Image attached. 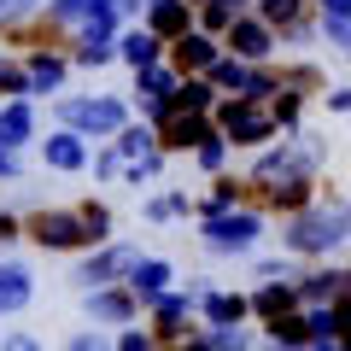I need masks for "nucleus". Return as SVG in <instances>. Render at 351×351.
<instances>
[{
  "mask_svg": "<svg viewBox=\"0 0 351 351\" xmlns=\"http://www.w3.org/2000/svg\"><path fill=\"white\" fill-rule=\"evenodd\" d=\"M0 76H6V53H0Z\"/></svg>",
  "mask_w": 351,
  "mask_h": 351,
  "instance_id": "a18cd8bd",
  "label": "nucleus"
},
{
  "mask_svg": "<svg viewBox=\"0 0 351 351\" xmlns=\"http://www.w3.org/2000/svg\"><path fill=\"white\" fill-rule=\"evenodd\" d=\"M117 351H158V346H152V334H141V328H123Z\"/></svg>",
  "mask_w": 351,
  "mask_h": 351,
  "instance_id": "c9c22d12",
  "label": "nucleus"
},
{
  "mask_svg": "<svg viewBox=\"0 0 351 351\" xmlns=\"http://www.w3.org/2000/svg\"><path fill=\"white\" fill-rule=\"evenodd\" d=\"M322 6V18H351V0H316Z\"/></svg>",
  "mask_w": 351,
  "mask_h": 351,
  "instance_id": "58836bf2",
  "label": "nucleus"
},
{
  "mask_svg": "<svg viewBox=\"0 0 351 351\" xmlns=\"http://www.w3.org/2000/svg\"><path fill=\"white\" fill-rule=\"evenodd\" d=\"M24 234L47 252H82L112 240V211L106 205H76V211H36L24 223Z\"/></svg>",
  "mask_w": 351,
  "mask_h": 351,
  "instance_id": "f257e3e1",
  "label": "nucleus"
},
{
  "mask_svg": "<svg viewBox=\"0 0 351 351\" xmlns=\"http://www.w3.org/2000/svg\"><path fill=\"white\" fill-rule=\"evenodd\" d=\"M234 205H240V188H234V182H217V188H211V199H205V217L234 211Z\"/></svg>",
  "mask_w": 351,
  "mask_h": 351,
  "instance_id": "473e14b6",
  "label": "nucleus"
},
{
  "mask_svg": "<svg viewBox=\"0 0 351 351\" xmlns=\"http://www.w3.org/2000/svg\"><path fill=\"white\" fill-rule=\"evenodd\" d=\"M246 304H252V311L263 316V322H269V316H281V311H299V293H293L287 281H263V287L252 293Z\"/></svg>",
  "mask_w": 351,
  "mask_h": 351,
  "instance_id": "a878e982",
  "label": "nucleus"
},
{
  "mask_svg": "<svg viewBox=\"0 0 351 351\" xmlns=\"http://www.w3.org/2000/svg\"><path fill=\"white\" fill-rule=\"evenodd\" d=\"M82 304H88V316H94V322H112V328H129V322H135V311H141L135 293L117 287V281H112V287H88Z\"/></svg>",
  "mask_w": 351,
  "mask_h": 351,
  "instance_id": "ddd939ff",
  "label": "nucleus"
},
{
  "mask_svg": "<svg viewBox=\"0 0 351 351\" xmlns=\"http://www.w3.org/2000/svg\"><path fill=\"white\" fill-rule=\"evenodd\" d=\"M36 299V276H29V263H0V316L24 311Z\"/></svg>",
  "mask_w": 351,
  "mask_h": 351,
  "instance_id": "6ab92c4d",
  "label": "nucleus"
},
{
  "mask_svg": "<svg viewBox=\"0 0 351 351\" xmlns=\"http://www.w3.org/2000/svg\"><path fill=\"white\" fill-rule=\"evenodd\" d=\"M199 311H205L211 328H240L252 316V304L240 299V293H199Z\"/></svg>",
  "mask_w": 351,
  "mask_h": 351,
  "instance_id": "5701e85b",
  "label": "nucleus"
},
{
  "mask_svg": "<svg viewBox=\"0 0 351 351\" xmlns=\"http://www.w3.org/2000/svg\"><path fill=\"white\" fill-rule=\"evenodd\" d=\"M234 18H240V6H234V0H199V29H205V36L228 29Z\"/></svg>",
  "mask_w": 351,
  "mask_h": 351,
  "instance_id": "c756f323",
  "label": "nucleus"
},
{
  "mask_svg": "<svg viewBox=\"0 0 351 351\" xmlns=\"http://www.w3.org/2000/svg\"><path fill=\"white\" fill-rule=\"evenodd\" d=\"M258 18L269 29H287L293 41H311V24H304V0H258Z\"/></svg>",
  "mask_w": 351,
  "mask_h": 351,
  "instance_id": "aec40b11",
  "label": "nucleus"
},
{
  "mask_svg": "<svg viewBox=\"0 0 351 351\" xmlns=\"http://www.w3.org/2000/svg\"><path fill=\"white\" fill-rule=\"evenodd\" d=\"M193 311H199V293H158L152 299V322H158L164 339H182V328H188Z\"/></svg>",
  "mask_w": 351,
  "mask_h": 351,
  "instance_id": "dca6fc26",
  "label": "nucleus"
},
{
  "mask_svg": "<svg viewBox=\"0 0 351 351\" xmlns=\"http://www.w3.org/2000/svg\"><path fill=\"white\" fill-rule=\"evenodd\" d=\"M135 258H141L135 246H123V240H106L100 252H88V258H82L76 281H82V293H88V287H112V281L129 276V263H135Z\"/></svg>",
  "mask_w": 351,
  "mask_h": 351,
  "instance_id": "6e6552de",
  "label": "nucleus"
},
{
  "mask_svg": "<svg viewBox=\"0 0 351 351\" xmlns=\"http://www.w3.org/2000/svg\"><path fill=\"white\" fill-rule=\"evenodd\" d=\"M316 158H322V147H311V135H304V141H281V147H269L258 164H252V182H263V188H281V182H311Z\"/></svg>",
  "mask_w": 351,
  "mask_h": 351,
  "instance_id": "39448f33",
  "label": "nucleus"
},
{
  "mask_svg": "<svg viewBox=\"0 0 351 351\" xmlns=\"http://www.w3.org/2000/svg\"><path fill=\"white\" fill-rule=\"evenodd\" d=\"M322 36L334 41L339 53H351V18H322Z\"/></svg>",
  "mask_w": 351,
  "mask_h": 351,
  "instance_id": "72a5a7b5",
  "label": "nucleus"
},
{
  "mask_svg": "<svg viewBox=\"0 0 351 351\" xmlns=\"http://www.w3.org/2000/svg\"><path fill=\"white\" fill-rule=\"evenodd\" d=\"M316 199V188H311V182H281V188H269V205H276V211H304V205H311Z\"/></svg>",
  "mask_w": 351,
  "mask_h": 351,
  "instance_id": "c85d7f7f",
  "label": "nucleus"
},
{
  "mask_svg": "<svg viewBox=\"0 0 351 351\" xmlns=\"http://www.w3.org/2000/svg\"><path fill=\"white\" fill-rule=\"evenodd\" d=\"M71 351H106V346H100L94 334H76V339H71Z\"/></svg>",
  "mask_w": 351,
  "mask_h": 351,
  "instance_id": "37998d69",
  "label": "nucleus"
},
{
  "mask_svg": "<svg viewBox=\"0 0 351 351\" xmlns=\"http://www.w3.org/2000/svg\"><path fill=\"white\" fill-rule=\"evenodd\" d=\"M258 234H263V217H258V211H246V205H234V211H217V217H205V228H199L205 252H217V258L252 252V246H258Z\"/></svg>",
  "mask_w": 351,
  "mask_h": 351,
  "instance_id": "423d86ee",
  "label": "nucleus"
},
{
  "mask_svg": "<svg viewBox=\"0 0 351 351\" xmlns=\"http://www.w3.org/2000/svg\"><path fill=\"white\" fill-rule=\"evenodd\" d=\"M217 106V88L205 82V76H182V82L170 88V106L164 112H211Z\"/></svg>",
  "mask_w": 351,
  "mask_h": 351,
  "instance_id": "393cba45",
  "label": "nucleus"
},
{
  "mask_svg": "<svg viewBox=\"0 0 351 351\" xmlns=\"http://www.w3.org/2000/svg\"><path fill=\"white\" fill-rule=\"evenodd\" d=\"M112 152H117L123 164H141V158H152V152H164V147H158V129L123 123V129H117V141H112Z\"/></svg>",
  "mask_w": 351,
  "mask_h": 351,
  "instance_id": "b1692460",
  "label": "nucleus"
},
{
  "mask_svg": "<svg viewBox=\"0 0 351 351\" xmlns=\"http://www.w3.org/2000/svg\"><path fill=\"white\" fill-rule=\"evenodd\" d=\"M0 351H41V346H36V339H29V334H12V339H6V346H0Z\"/></svg>",
  "mask_w": 351,
  "mask_h": 351,
  "instance_id": "a19ab883",
  "label": "nucleus"
},
{
  "mask_svg": "<svg viewBox=\"0 0 351 351\" xmlns=\"http://www.w3.org/2000/svg\"><path fill=\"white\" fill-rule=\"evenodd\" d=\"M123 287L135 293V304H152L158 293H170V263L164 258H135L129 276H123Z\"/></svg>",
  "mask_w": 351,
  "mask_h": 351,
  "instance_id": "4468645a",
  "label": "nucleus"
},
{
  "mask_svg": "<svg viewBox=\"0 0 351 351\" xmlns=\"http://www.w3.org/2000/svg\"><path fill=\"white\" fill-rule=\"evenodd\" d=\"M193 158H199V170H223V164H228V141H223V135L199 141V147H193Z\"/></svg>",
  "mask_w": 351,
  "mask_h": 351,
  "instance_id": "2f4dec72",
  "label": "nucleus"
},
{
  "mask_svg": "<svg viewBox=\"0 0 351 351\" xmlns=\"http://www.w3.org/2000/svg\"><path fill=\"white\" fill-rule=\"evenodd\" d=\"M117 59H123L129 71H152V64H164V41L152 36L147 24H141V29H123V36H117Z\"/></svg>",
  "mask_w": 351,
  "mask_h": 351,
  "instance_id": "f3484780",
  "label": "nucleus"
},
{
  "mask_svg": "<svg viewBox=\"0 0 351 351\" xmlns=\"http://www.w3.org/2000/svg\"><path fill=\"white\" fill-rule=\"evenodd\" d=\"M217 59H223V41L205 36V29H188V36L170 41V71L176 76H205Z\"/></svg>",
  "mask_w": 351,
  "mask_h": 351,
  "instance_id": "9d476101",
  "label": "nucleus"
},
{
  "mask_svg": "<svg viewBox=\"0 0 351 351\" xmlns=\"http://www.w3.org/2000/svg\"><path fill=\"white\" fill-rule=\"evenodd\" d=\"M24 141H36V112H29V100H6L0 106V147H24Z\"/></svg>",
  "mask_w": 351,
  "mask_h": 351,
  "instance_id": "412c9836",
  "label": "nucleus"
},
{
  "mask_svg": "<svg viewBox=\"0 0 351 351\" xmlns=\"http://www.w3.org/2000/svg\"><path fill=\"white\" fill-rule=\"evenodd\" d=\"M211 135H217L211 112H164L158 117V147H170V152H188V147H199Z\"/></svg>",
  "mask_w": 351,
  "mask_h": 351,
  "instance_id": "9b49d317",
  "label": "nucleus"
},
{
  "mask_svg": "<svg viewBox=\"0 0 351 351\" xmlns=\"http://www.w3.org/2000/svg\"><path fill=\"white\" fill-rule=\"evenodd\" d=\"M346 246H351V240H346Z\"/></svg>",
  "mask_w": 351,
  "mask_h": 351,
  "instance_id": "49530a36",
  "label": "nucleus"
},
{
  "mask_svg": "<svg viewBox=\"0 0 351 351\" xmlns=\"http://www.w3.org/2000/svg\"><path fill=\"white\" fill-rule=\"evenodd\" d=\"M59 117H64V129H76V135H94V141H106V135H117V129L129 123V112H123V100H59Z\"/></svg>",
  "mask_w": 351,
  "mask_h": 351,
  "instance_id": "0eeeda50",
  "label": "nucleus"
},
{
  "mask_svg": "<svg viewBox=\"0 0 351 351\" xmlns=\"http://www.w3.org/2000/svg\"><path fill=\"white\" fill-rule=\"evenodd\" d=\"M188 211V193H158V199H147V217L152 223H170V217Z\"/></svg>",
  "mask_w": 351,
  "mask_h": 351,
  "instance_id": "7c9ffc66",
  "label": "nucleus"
},
{
  "mask_svg": "<svg viewBox=\"0 0 351 351\" xmlns=\"http://www.w3.org/2000/svg\"><path fill=\"white\" fill-rule=\"evenodd\" d=\"M141 24L170 47L176 36H188V29H193V6H188V0H141Z\"/></svg>",
  "mask_w": 351,
  "mask_h": 351,
  "instance_id": "f8f14e48",
  "label": "nucleus"
},
{
  "mask_svg": "<svg viewBox=\"0 0 351 351\" xmlns=\"http://www.w3.org/2000/svg\"><path fill=\"white\" fill-rule=\"evenodd\" d=\"M293 293H299L304 311H316V304H334L339 293H351V276H346V269H316V276L293 281Z\"/></svg>",
  "mask_w": 351,
  "mask_h": 351,
  "instance_id": "2eb2a0df",
  "label": "nucleus"
},
{
  "mask_svg": "<svg viewBox=\"0 0 351 351\" xmlns=\"http://www.w3.org/2000/svg\"><path fill=\"white\" fill-rule=\"evenodd\" d=\"M123 12H141V0H47V24L71 36H117Z\"/></svg>",
  "mask_w": 351,
  "mask_h": 351,
  "instance_id": "7ed1b4c3",
  "label": "nucleus"
},
{
  "mask_svg": "<svg viewBox=\"0 0 351 351\" xmlns=\"http://www.w3.org/2000/svg\"><path fill=\"white\" fill-rule=\"evenodd\" d=\"M346 240H351V205L346 199H311L304 211H293L281 246H287L293 258H328V252L346 246Z\"/></svg>",
  "mask_w": 351,
  "mask_h": 351,
  "instance_id": "f03ea898",
  "label": "nucleus"
},
{
  "mask_svg": "<svg viewBox=\"0 0 351 351\" xmlns=\"http://www.w3.org/2000/svg\"><path fill=\"white\" fill-rule=\"evenodd\" d=\"M18 234H24V223H18L12 211H0V246H6V240H18Z\"/></svg>",
  "mask_w": 351,
  "mask_h": 351,
  "instance_id": "e433bc0d",
  "label": "nucleus"
},
{
  "mask_svg": "<svg viewBox=\"0 0 351 351\" xmlns=\"http://www.w3.org/2000/svg\"><path fill=\"white\" fill-rule=\"evenodd\" d=\"M0 176H18V152L12 147H0Z\"/></svg>",
  "mask_w": 351,
  "mask_h": 351,
  "instance_id": "79ce46f5",
  "label": "nucleus"
},
{
  "mask_svg": "<svg viewBox=\"0 0 351 351\" xmlns=\"http://www.w3.org/2000/svg\"><path fill=\"white\" fill-rule=\"evenodd\" d=\"M94 176H100V182H117V176H123V158H117V152L106 147L100 158H94Z\"/></svg>",
  "mask_w": 351,
  "mask_h": 351,
  "instance_id": "f704fd0d",
  "label": "nucleus"
},
{
  "mask_svg": "<svg viewBox=\"0 0 351 351\" xmlns=\"http://www.w3.org/2000/svg\"><path fill=\"white\" fill-rule=\"evenodd\" d=\"M328 112H351V88H334L328 94Z\"/></svg>",
  "mask_w": 351,
  "mask_h": 351,
  "instance_id": "ea45409f",
  "label": "nucleus"
},
{
  "mask_svg": "<svg viewBox=\"0 0 351 351\" xmlns=\"http://www.w3.org/2000/svg\"><path fill=\"white\" fill-rule=\"evenodd\" d=\"M24 76H29V94H53V88L64 82V59H59V53H47V47H29Z\"/></svg>",
  "mask_w": 351,
  "mask_h": 351,
  "instance_id": "4be33fe9",
  "label": "nucleus"
},
{
  "mask_svg": "<svg viewBox=\"0 0 351 351\" xmlns=\"http://www.w3.org/2000/svg\"><path fill=\"white\" fill-rule=\"evenodd\" d=\"M117 59V36H76V64H112Z\"/></svg>",
  "mask_w": 351,
  "mask_h": 351,
  "instance_id": "cd10ccee",
  "label": "nucleus"
},
{
  "mask_svg": "<svg viewBox=\"0 0 351 351\" xmlns=\"http://www.w3.org/2000/svg\"><path fill=\"white\" fill-rule=\"evenodd\" d=\"M311 351H351V339H339V334H316Z\"/></svg>",
  "mask_w": 351,
  "mask_h": 351,
  "instance_id": "4c0bfd02",
  "label": "nucleus"
},
{
  "mask_svg": "<svg viewBox=\"0 0 351 351\" xmlns=\"http://www.w3.org/2000/svg\"><path fill=\"white\" fill-rule=\"evenodd\" d=\"M269 339H276V346H304V339H311V316H304V311L269 316Z\"/></svg>",
  "mask_w": 351,
  "mask_h": 351,
  "instance_id": "bb28decb",
  "label": "nucleus"
},
{
  "mask_svg": "<svg viewBox=\"0 0 351 351\" xmlns=\"http://www.w3.org/2000/svg\"><path fill=\"white\" fill-rule=\"evenodd\" d=\"M41 158H47V170H88V141L76 135V129H59V135L41 141Z\"/></svg>",
  "mask_w": 351,
  "mask_h": 351,
  "instance_id": "a211bd4d",
  "label": "nucleus"
},
{
  "mask_svg": "<svg viewBox=\"0 0 351 351\" xmlns=\"http://www.w3.org/2000/svg\"><path fill=\"white\" fill-rule=\"evenodd\" d=\"M211 112H217V135L228 147H263V141L276 135V117H269L263 100H223Z\"/></svg>",
  "mask_w": 351,
  "mask_h": 351,
  "instance_id": "20e7f679",
  "label": "nucleus"
},
{
  "mask_svg": "<svg viewBox=\"0 0 351 351\" xmlns=\"http://www.w3.org/2000/svg\"><path fill=\"white\" fill-rule=\"evenodd\" d=\"M276 351H311V346H276Z\"/></svg>",
  "mask_w": 351,
  "mask_h": 351,
  "instance_id": "c03bdc74",
  "label": "nucleus"
},
{
  "mask_svg": "<svg viewBox=\"0 0 351 351\" xmlns=\"http://www.w3.org/2000/svg\"><path fill=\"white\" fill-rule=\"evenodd\" d=\"M223 47H228V59L269 64V53H276V29L263 24V18H234V24L223 29Z\"/></svg>",
  "mask_w": 351,
  "mask_h": 351,
  "instance_id": "1a4fd4ad",
  "label": "nucleus"
}]
</instances>
